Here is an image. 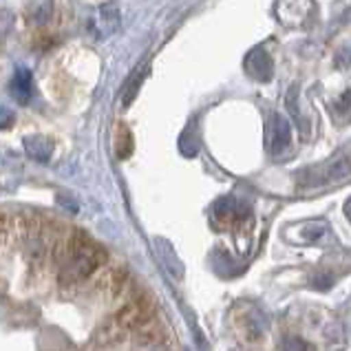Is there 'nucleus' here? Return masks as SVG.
Instances as JSON below:
<instances>
[{"label": "nucleus", "mask_w": 351, "mask_h": 351, "mask_svg": "<svg viewBox=\"0 0 351 351\" xmlns=\"http://www.w3.org/2000/svg\"><path fill=\"white\" fill-rule=\"evenodd\" d=\"M285 351H307V343H305V340H300V338H287Z\"/></svg>", "instance_id": "8"}, {"label": "nucleus", "mask_w": 351, "mask_h": 351, "mask_svg": "<svg viewBox=\"0 0 351 351\" xmlns=\"http://www.w3.org/2000/svg\"><path fill=\"white\" fill-rule=\"evenodd\" d=\"M351 175V157H336L325 166L307 170L303 175V186H327L334 182H343Z\"/></svg>", "instance_id": "1"}, {"label": "nucleus", "mask_w": 351, "mask_h": 351, "mask_svg": "<svg viewBox=\"0 0 351 351\" xmlns=\"http://www.w3.org/2000/svg\"><path fill=\"white\" fill-rule=\"evenodd\" d=\"M289 144V124L283 117H274V135H272V153H283V148Z\"/></svg>", "instance_id": "4"}, {"label": "nucleus", "mask_w": 351, "mask_h": 351, "mask_svg": "<svg viewBox=\"0 0 351 351\" xmlns=\"http://www.w3.org/2000/svg\"><path fill=\"white\" fill-rule=\"evenodd\" d=\"M115 150H117V157L119 159H126L133 150V137H130V130L119 124L117 126V142H115Z\"/></svg>", "instance_id": "7"}, {"label": "nucleus", "mask_w": 351, "mask_h": 351, "mask_svg": "<svg viewBox=\"0 0 351 351\" xmlns=\"http://www.w3.org/2000/svg\"><path fill=\"white\" fill-rule=\"evenodd\" d=\"M245 66L250 75H254L256 80H269V75H272V64H269V58L263 51H254L247 58Z\"/></svg>", "instance_id": "3"}, {"label": "nucleus", "mask_w": 351, "mask_h": 351, "mask_svg": "<svg viewBox=\"0 0 351 351\" xmlns=\"http://www.w3.org/2000/svg\"><path fill=\"white\" fill-rule=\"evenodd\" d=\"M27 153L32 155L34 159H38V162H47L49 155H51V144L47 142L45 137H32L27 139Z\"/></svg>", "instance_id": "5"}, {"label": "nucleus", "mask_w": 351, "mask_h": 351, "mask_svg": "<svg viewBox=\"0 0 351 351\" xmlns=\"http://www.w3.org/2000/svg\"><path fill=\"white\" fill-rule=\"evenodd\" d=\"M29 93H32V75L20 69L14 77V95L20 99V102H27Z\"/></svg>", "instance_id": "6"}, {"label": "nucleus", "mask_w": 351, "mask_h": 351, "mask_svg": "<svg viewBox=\"0 0 351 351\" xmlns=\"http://www.w3.org/2000/svg\"><path fill=\"white\" fill-rule=\"evenodd\" d=\"M128 332H124L113 318H108L104 325H99L97 334H95V345L97 347H113L119 340H124Z\"/></svg>", "instance_id": "2"}, {"label": "nucleus", "mask_w": 351, "mask_h": 351, "mask_svg": "<svg viewBox=\"0 0 351 351\" xmlns=\"http://www.w3.org/2000/svg\"><path fill=\"white\" fill-rule=\"evenodd\" d=\"M345 213H347V217H349V221H351V199L345 204Z\"/></svg>", "instance_id": "10"}, {"label": "nucleus", "mask_w": 351, "mask_h": 351, "mask_svg": "<svg viewBox=\"0 0 351 351\" xmlns=\"http://www.w3.org/2000/svg\"><path fill=\"white\" fill-rule=\"evenodd\" d=\"M14 124V113L7 111L5 106H0V128H9Z\"/></svg>", "instance_id": "9"}]
</instances>
